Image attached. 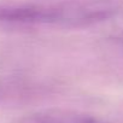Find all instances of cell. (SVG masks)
<instances>
[{
    "label": "cell",
    "instance_id": "obj_1",
    "mask_svg": "<svg viewBox=\"0 0 123 123\" xmlns=\"http://www.w3.org/2000/svg\"><path fill=\"white\" fill-rule=\"evenodd\" d=\"M122 9L117 0H59L52 3L0 5V22L83 28L115 17Z\"/></svg>",
    "mask_w": 123,
    "mask_h": 123
}]
</instances>
